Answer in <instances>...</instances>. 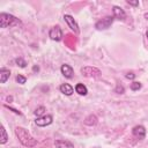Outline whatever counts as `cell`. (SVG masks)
Listing matches in <instances>:
<instances>
[{"instance_id": "obj_1", "label": "cell", "mask_w": 148, "mask_h": 148, "mask_svg": "<svg viewBox=\"0 0 148 148\" xmlns=\"http://www.w3.org/2000/svg\"><path fill=\"white\" fill-rule=\"evenodd\" d=\"M15 134H16L17 139L20 140V142L27 148H32L37 145V140L34 139L31 136V134L23 127H20V126L15 127Z\"/></svg>"}, {"instance_id": "obj_2", "label": "cell", "mask_w": 148, "mask_h": 148, "mask_svg": "<svg viewBox=\"0 0 148 148\" xmlns=\"http://www.w3.org/2000/svg\"><path fill=\"white\" fill-rule=\"evenodd\" d=\"M20 24H21V21L14 15L7 14V13L0 14V27L1 28H12V27H16Z\"/></svg>"}, {"instance_id": "obj_3", "label": "cell", "mask_w": 148, "mask_h": 148, "mask_svg": "<svg viewBox=\"0 0 148 148\" xmlns=\"http://www.w3.org/2000/svg\"><path fill=\"white\" fill-rule=\"evenodd\" d=\"M81 74L86 77H99L101 76V71L96 67L92 66H84L81 68Z\"/></svg>"}, {"instance_id": "obj_4", "label": "cell", "mask_w": 148, "mask_h": 148, "mask_svg": "<svg viewBox=\"0 0 148 148\" xmlns=\"http://www.w3.org/2000/svg\"><path fill=\"white\" fill-rule=\"evenodd\" d=\"M113 20H114L113 16H105V17H103L102 20H99V21L96 22L95 28H96L97 30H105V29L110 28V25L112 24Z\"/></svg>"}, {"instance_id": "obj_5", "label": "cell", "mask_w": 148, "mask_h": 148, "mask_svg": "<svg viewBox=\"0 0 148 148\" xmlns=\"http://www.w3.org/2000/svg\"><path fill=\"white\" fill-rule=\"evenodd\" d=\"M49 37L52 39V40H56V42H59L64 37V34H62V30L59 25H54L53 28L50 29L49 31Z\"/></svg>"}, {"instance_id": "obj_6", "label": "cell", "mask_w": 148, "mask_h": 148, "mask_svg": "<svg viewBox=\"0 0 148 148\" xmlns=\"http://www.w3.org/2000/svg\"><path fill=\"white\" fill-rule=\"evenodd\" d=\"M64 20H65V22L67 23V25L71 28V30H72V31H74V34H75V35H79V34H80L79 25H77L76 21L74 20V17H73L72 15L65 14V15H64Z\"/></svg>"}, {"instance_id": "obj_7", "label": "cell", "mask_w": 148, "mask_h": 148, "mask_svg": "<svg viewBox=\"0 0 148 148\" xmlns=\"http://www.w3.org/2000/svg\"><path fill=\"white\" fill-rule=\"evenodd\" d=\"M52 121H53V117L51 114H44L42 117H37V119L35 120V124L39 127H45L51 125Z\"/></svg>"}, {"instance_id": "obj_8", "label": "cell", "mask_w": 148, "mask_h": 148, "mask_svg": "<svg viewBox=\"0 0 148 148\" xmlns=\"http://www.w3.org/2000/svg\"><path fill=\"white\" fill-rule=\"evenodd\" d=\"M132 133L135 138H138L139 140H142L146 138V128L142 126V125H136L133 127L132 130Z\"/></svg>"}, {"instance_id": "obj_9", "label": "cell", "mask_w": 148, "mask_h": 148, "mask_svg": "<svg viewBox=\"0 0 148 148\" xmlns=\"http://www.w3.org/2000/svg\"><path fill=\"white\" fill-rule=\"evenodd\" d=\"M112 13H113V17L117 18V20H125L126 18V13L125 10L119 7V6H113L112 7Z\"/></svg>"}, {"instance_id": "obj_10", "label": "cell", "mask_w": 148, "mask_h": 148, "mask_svg": "<svg viewBox=\"0 0 148 148\" xmlns=\"http://www.w3.org/2000/svg\"><path fill=\"white\" fill-rule=\"evenodd\" d=\"M60 72H61V74H62L65 77H67V79H72L73 75H74V71H73L72 66H69V65H67V64L61 65Z\"/></svg>"}, {"instance_id": "obj_11", "label": "cell", "mask_w": 148, "mask_h": 148, "mask_svg": "<svg viewBox=\"0 0 148 148\" xmlns=\"http://www.w3.org/2000/svg\"><path fill=\"white\" fill-rule=\"evenodd\" d=\"M59 90H60V92H62V94L66 95V96H71V95L74 92V89H73V87H72L69 83H62V84L59 87Z\"/></svg>"}, {"instance_id": "obj_12", "label": "cell", "mask_w": 148, "mask_h": 148, "mask_svg": "<svg viewBox=\"0 0 148 148\" xmlns=\"http://www.w3.org/2000/svg\"><path fill=\"white\" fill-rule=\"evenodd\" d=\"M54 145L57 148H74V145L67 140H56Z\"/></svg>"}, {"instance_id": "obj_13", "label": "cell", "mask_w": 148, "mask_h": 148, "mask_svg": "<svg viewBox=\"0 0 148 148\" xmlns=\"http://www.w3.org/2000/svg\"><path fill=\"white\" fill-rule=\"evenodd\" d=\"M9 76H10V71L7 69V68H5V67H2L0 69V82L1 83H5L9 79Z\"/></svg>"}, {"instance_id": "obj_14", "label": "cell", "mask_w": 148, "mask_h": 148, "mask_svg": "<svg viewBox=\"0 0 148 148\" xmlns=\"http://www.w3.org/2000/svg\"><path fill=\"white\" fill-rule=\"evenodd\" d=\"M75 91H76L79 95H81V96H86V95L88 94V89H87V87H86L83 83H77V84L75 86Z\"/></svg>"}, {"instance_id": "obj_15", "label": "cell", "mask_w": 148, "mask_h": 148, "mask_svg": "<svg viewBox=\"0 0 148 148\" xmlns=\"http://www.w3.org/2000/svg\"><path fill=\"white\" fill-rule=\"evenodd\" d=\"M97 121H98V119H97V117H96L95 114H89V116L84 119V124L88 125V126H94V125L97 124Z\"/></svg>"}, {"instance_id": "obj_16", "label": "cell", "mask_w": 148, "mask_h": 148, "mask_svg": "<svg viewBox=\"0 0 148 148\" xmlns=\"http://www.w3.org/2000/svg\"><path fill=\"white\" fill-rule=\"evenodd\" d=\"M7 141H8L7 132H6L5 127H3V126H1V140H0V143H1V145H5Z\"/></svg>"}, {"instance_id": "obj_17", "label": "cell", "mask_w": 148, "mask_h": 148, "mask_svg": "<svg viewBox=\"0 0 148 148\" xmlns=\"http://www.w3.org/2000/svg\"><path fill=\"white\" fill-rule=\"evenodd\" d=\"M44 112H45V108H44V106H38V108L34 111L35 116H37V117H42V116H44Z\"/></svg>"}, {"instance_id": "obj_18", "label": "cell", "mask_w": 148, "mask_h": 148, "mask_svg": "<svg viewBox=\"0 0 148 148\" xmlns=\"http://www.w3.org/2000/svg\"><path fill=\"white\" fill-rule=\"evenodd\" d=\"M15 62H16V65H17V66H20L21 68H24V67L27 66L25 60H24L23 58H21V57H20V58H16V59H15Z\"/></svg>"}, {"instance_id": "obj_19", "label": "cell", "mask_w": 148, "mask_h": 148, "mask_svg": "<svg viewBox=\"0 0 148 148\" xmlns=\"http://www.w3.org/2000/svg\"><path fill=\"white\" fill-rule=\"evenodd\" d=\"M141 87H142V84L138 81H134V82L131 83V90H133V91H136V90L141 89Z\"/></svg>"}, {"instance_id": "obj_20", "label": "cell", "mask_w": 148, "mask_h": 148, "mask_svg": "<svg viewBox=\"0 0 148 148\" xmlns=\"http://www.w3.org/2000/svg\"><path fill=\"white\" fill-rule=\"evenodd\" d=\"M16 82L20 83V84H24V83L27 82V77L23 76V75H21V74H18V75L16 76Z\"/></svg>"}, {"instance_id": "obj_21", "label": "cell", "mask_w": 148, "mask_h": 148, "mask_svg": "<svg viewBox=\"0 0 148 148\" xmlns=\"http://www.w3.org/2000/svg\"><path fill=\"white\" fill-rule=\"evenodd\" d=\"M114 91H116L117 94H124V91H125V89H124V87H123L121 84H117V87H116V89H114Z\"/></svg>"}, {"instance_id": "obj_22", "label": "cell", "mask_w": 148, "mask_h": 148, "mask_svg": "<svg viewBox=\"0 0 148 148\" xmlns=\"http://www.w3.org/2000/svg\"><path fill=\"white\" fill-rule=\"evenodd\" d=\"M125 77L128 79V80H134V79H135V74H134V73H127V74L125 75Z\"/></svg>"}, {"instance_id": "obj_23", "label": "cell", "mask_w": 148, "mask_h": 148, "mask_svg": "<svg viewBox=\"0 0 148 148\" xmlns=\"http://www.w3.org/2000/svg\"><path fill=\"white\" fill-rule=\"evenodd\" d=\"M5 108H7V109H9L10 111H13V112H15L16 114H22V113H21L20 111H17L16 109H13V108H9V106H8V105H6V104H5Z\"/></svg>"}, {"instance_id": "obj_24", "label": "cell", "mask_w": 148, "mask_h": 148, "mask_svg": "<svg viewBox=\"0 0 148 148\" xmlns=\"http://www.w3.org/2000/svg\"><path fill=\"white\" fill-rule=\"evenodd\" d=\"M126 2H127L128 5H131V6H135V7L139 6V1H130V0H127Z\"/></svg>"}, {"instance_id": "obj_25", "label": "cell", "mask_w": 148, "mask_h": 148, "mask_svg": "<svg viewBox=\"0 0 148 148\" xmlns=\"http://www.w3.org/2000/svg\"><path fill=\"white\" fill-rule=\"evenodd\" d=\"M32 71H34V72H36V71L38 72V71H39V67H38V66H34V67H32Z\"/></svg>"}, {"instance_id": "obj_26", "label": "cell", "mask_w": 148, "mask_h": 148, "mask_svg": "<svg viewBox=\"0 0 148 148\" xmlns=\"http://www.w3.org/2000/svg\"><path fill=\"white\" fill-rule=\"evenodd\" d=\"M7 101L10 103V101H13V97H12V96H8V97H7Z\"/></svg>"}, {"instance_id": "obj_27", "label": "cell", "mask_w": 148, "mask_h": 148, "mask_svg": "<svg viewBox=\"0 0 148 148\" xmlns=\"http://www.w3.org/2000/svg\"><path fill=\"white\" fill-rule=\"evenodd\" d=\"M145 17H146V18L148 20V13H146V14H145Z\"/></svg>"}, {"instance_id": "obj_28", "label": "cell", "mask_w": 148, "mask_h": 148, "mask_svg": "<svg viewBox=\"0 0 148 148\" xmlns=\"http://www.w3.org/2000/svg\"><path fill=\"white\" fill-rule=\"evenodd\" d=\"M146 37H147V38H148V31H147V32H146Z\"/></svg>"}]
</instances>
